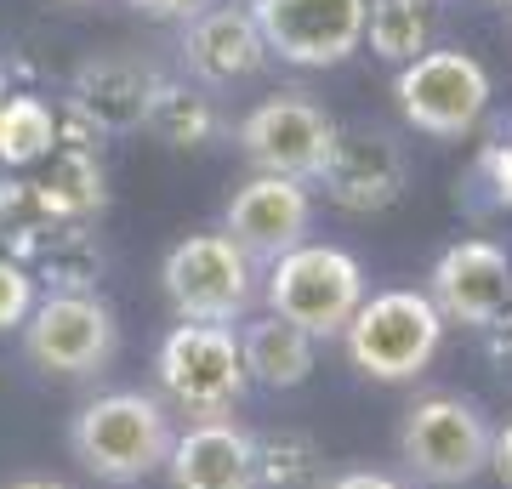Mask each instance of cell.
<instances>
[{
	"mask_svg": "<svg viewBox=\"0 0 512 489\" xmlns=\"http://www.w3.org/2000/svg\"><path fill=\"white\" fill-rule=\"evenodd\" d=\"M171 444L177 427L154 393H103L69 421L74 461L103 484H143L148 472H165Z\"/></svg>",
	"mask_w": 512,
	"mask_h": 489,
	"instance_id": "1",
	"label": "cell"
},
{
	"mask_svg": "<svg viewBox=\"0 0 512 489\" xmlns=\"http://www.w3.org/2000/svg\"><path fill=\"white\" fill-rule=\"evenodd\" d=\"M348 359L370 381H416L444 342V319L427 290H376L342 330Z\"/></svg>",
	"mask_w": 512,
	"mask_h": 489,
	"instance_id": "2",
	"label": "cell"
},
{
	"mask_svg": "<svg viewBox=\"0 0 512 489\" xmlns=\"http://www.w3.org/2000/svg\"><path fill=\"white\" fill-rule=\"evenodd\" d=\"M495 427L473 399L461 393H427L410 404V416L399 427V461L410 467V478L433 489L473 484L478 472L490 467Z\"/></svg>",
	"mask_w": 512,
	"mask_h": 489,
	"instance_id": "3",
	"label": "cell"
},
{
	"mask_svg": "<svg viewBox=\"0 0 512 489\" xmlns=\"http://www.w3.org/2000/svg\"><path fill=\"white\" fill-rule=\"evenodd\" d=\"M365 302V273L336 245H296L268 268V313L302 336H342Z\"/></svg>",
	"mask_w": 512,
	"mask_h": 489,
	"instance_id": "4",
	"label": "cell"
},
{
	"mask_svg": "<svg viewBox=\"0 0 512 489\" xmlns=\"http://www.w3.org/2000/svg\"><path fill=\"white\" fill-rule=\"evenodd\" d=\"M165 296L183 325H234L256 302L251 256L228 234H188L165 251Z\"/></svg>",
	"mask_w": 512,
	"mask_h": 489,
	"instance_id": "5",
	"label": "cell"
},
{
	"mask_svg": "<svg viewBox=\"0 0 512 489\" xmlns=\"http://www.w3.org/2000/svg\"><path fill=\"white\" fill-rule=\"evenodd\" d=\"M160 387L194 421H228L245 399V364L239 336L228 325H177L160 342Z\"/></svg>",
	"mask_w": 512,
	"mask_h": 489,
	"instance_id": "6",
	"label": "cell"
},
{
	"mask_svg": "<svg viewBox=\"0 0 512 489\" xmlns=\"http://www.w3.org/2000/svg\"><path fill=\"white\" fill-rule=\"evenodd\" d=\"M268 57L291 69H336L365 46V0H251Z\"/></svg>",
	"mask_w": 512,
	"mask_h": 489,
	"instance_id": "7",
	"label": "cell"
},
{
	"mask_svg": "<svg viewBox=\"0 0 512 489\" xmlns=\"http://www.w3.org/2000/svg\"><path fill=\"white\" fill-rule=\"evenodd\" d=\"M114 347H120V325L103 296H40L35 313L23 319V353L46 376H103Z\"/></svg>",
	"mask_w": 512,
	"mask_h": 489,
	"instance_id": "8",
	"label": "cell"
},
{
	"mask_svg": "<svg viewBox=\"0 0 512 489\" xmlns=\"http://www.w3.org/2000/svg\"><path fill=\"white\" fill-rule=\"evenodd\" d=\"M399 114L427 137H467L490 109V74L473 52H427L404 63L393 80Z\"/></svg>",
	"mask_w": 512,
	"mask_h": 489,
	"instance_id": "9",
	"label": "cell"
},
{
	"mask_svg": "<svg viewBox=\"0 0 512 489\" xmlns=\"http://www.w3.org/2000/svg\"><path fill=\"white\" fill-rule=\"evenodd\" d=\"M330 143H336V120L302 91H279L239 120V148L256 165V177L313 182Z\"/></svg>",
	"mask_w": 512,
	"mask_h": 489,
	"instance_id": "10",
	"label": "cell"
},
{
	"mask_svg": "<svg viewBox=\"0 0 512 489\" xmlns=\"http://www.w3.org/2000/svg\"><path fill=\"white\" fill-rule=\"evenodd\" d=\"M404 148L376 126H336V143H330L325 165H319V188H325L330 205H342L353 217H376V211H393L404 200Z\"/></svg>",
	"mask_w": 512,
	"mask_h": 489,
	"instance_id": "11",
	"label": "cell"
},
{
	"mask_svg": "<svg viewBox=\"0 0 512 489\" xmlns=\"http://www.w3.org/2000/svg\"><path fill=\"white\" fill-rule=\"evenodd\" d=\"M427 302L439 308L444 325L484 330L512 308V256L495 239H456L433 262Z\"/></svg>",
	"mask_w": 512,
	"mask_h": 489,
	"instance_id": "12",
	"label": "cell"
},
{
	"mask_svg": "<svg viewBox=\"0 0 512 489\" xmlns=\"http://www.w3.org/2000/svg\"><path fill=\"white\" fill-rule=\"evenodd\" d=\"M308 222H313L308 182L251 177L234 200H228V211H222V234L234 239L251 262H268V268H274L285 251L308 245Z\"/></svg>",
	"mask_w": 512,
	"mask_h": 489,
	"instance_id": "13",
	"label": "cell"
},
{
	"mask_svg": "<svg viewBox=\"0 0 512 489\" xmlns=\"http://www.w3.org/2000/svg\"><path fill=\"white\" fill-rule=\"evenodd\" d=\"M154 86H160V74L154 63L143 57H86L69 80V103L86 126L103 137V131H137L148 120V103H154Z\"/></svg>",
	"mask_w": 512,
	"mask_h": 489,
	"instance_id": "14",
	"label": "cell"
},
{
	"mask_svg": "<svg viewBox=\"0 0 512 489\" xmlns=\"http://www.w3.org/2000/svg\"><path fill=\"white\" fill-rule=\"evenodd\" d=\"M183 63L200 86H239V80H256L268 69V46H262L245 6H211V12L188 18Z\"/></svg>",
	"mask_w": 512,
	"mask_h": 489,
	"instance_id": "15",
	"label": "cell"
},
{
	"mask_svg": "<svg viewBox=\"0 0 512 489\" xmlns=\"http://www.w3.org/2000/svg\"><path fill=\"white\" fill-rule=\"evenodd\" d=\"M171 489H256L251 433L234 421H194L165 455Z\"/></svg>",
	"mask_w": 512,
	"mask_h": 489,
	"instance_id": "16",
	"label": "cell"
},
{
	"mask_svg": "<svg viewBox=\"0 0 512 489\" xmlns=\"http://www.w3.org/2000/svg\"><path fill=\"white\" fill-rule=\"evenodd\" d=\"M12 262H18L35 290L46 296H97V273H103V251L92 245L86 222H35L12 239Z\"/></svg>",
	"mask_w": 512,
	"mask_h": 489,
	"instance_id": "17",
	"label": "cell"
},
{
	"mask_svg": "<svg viewBox=\"0 0 512 489\" xmlns=\"http://www.w3.org/2000/svg\"><path fill=\"white\" fill-rule=\"evenodd\" d=\"M239 364H245V381H262V387H302L313 376V336H302L296 325L262 313L239 330Z\"/></svg>",
	"mask_w": 512,
	"mask_h": 489,
	"instance_id": "18",
	"label": "cell"
},
{
	"mask_svg": "<svg viewBox=\"0 0 512 489\" xmlns=\"http://www.w3.org/2000/svg\"><path fill=\"white\" fill-rule=\"evenodd\" d=\"M109 188H103V160L92 148H57L52 171L35 182V205L46 222H86L103 211Z\"/></svg>",
	"mask_w": 512,
	"mask_h": 489,
	"instance_id": "19",
	"label": "cell"
},
{
	"mask_svg": "<svg viewBox=\"0 0 512 489\" xmlns=\"http://www.w3.org/2000/svg\"><path fill=\"white\" fill-rule=\"evenodd\" d=\"M143 126L171 148H205L222 131V120H217V103H211L200 86H188V80H160Z\"/></svg>",
	"mask_w": 512,
	"mask_h": 489,
	"instance_id": "20",
	"label": "cell"
},
{
	"mask_svg": "<svg viewBox=\"0 0 512 489\" xmlns=\"http://www.w3.org/2000/svg\"><path fill=\"white\" fill-rule=\"evenodd\" d=\"M365 40L382 63H416L433 40V6L421 0H365Z\"/></svg>",
	"mask_w": 512,
	"mask_h": 489,
	"instance_id": "21",
	"label": "cell"
},
{
	"mask_svg": "<svg viewBox=\"0 0 512 489\" xmlns=\"http://www.w3.org/2000/svg\"><path fill=\"white\" fill-rule=\"evenodd\" d=\"M52 154H57V109L29 97V91H12L6 109H0V165L29 171Z\"/></svg>",
	"mask_w": 512,
	"mask_h": 489,
	"instance_id": "22",
	"label": "cell"
},
{
	"mask_svg": "<svg viewBox=\"0 0 512 489\" xmlns=\"http://www.w3.org/2000/svg\"><path fill=\"white\" fill-rule=\"evenodd\" d=\"M256 450V489H325V455L308 433H262Z\"/></svg>",
	"mask_w": 512,
	"mask_h": 489,
	"instance_id": "23",
	"label": "cell"
},
{
	"mask_svg": "<svg viewBox=\"0 0 512 489\" xmlns=\"http://www.w3.org/2000/svg\"><path fill=\"white\" fill-rule=\"evenodd\" d=\"M35 302H40L35 279L12 256H0V330H23V319L35 313Z\"/></svg>",
	"mask_w": 512,
	"mask_h": 489,
	"instance_id": "24",
	"label": "cell"
},
{
	"mask_svg": "<svg viewBox=\"0 0 512 489\" xmlns=\"http://www.w3.org/2000/svg\"><path fill=\"white\" fill-rule=\"evenodd\" d=\"M478 177H490L495 188V205H512V137L484 148V160H478Z\"/></svg>",
	"mask_w": 512,
	"mask_h": 489,
	"instance_id": "25",
	"label": "cell"
},
{
	"mask_svg": "<svg viewBox=\"0 0 512 489\" xmlns=\"http://www.w3.org/2000/svg\"><path fill=\"white\" fill-rule=\"evenodd\" d=\"M484 342H490V359L501 364V370H512V308L495 319V325H484Z\"/></svg>",
	"mask_w": 512,
	"mask_h": 489,
	"instance_id": "26",
	"label": "cell"
},
{
	"mask_svg": "<svg viewBox=\"0 0 512 489\" xmlns=\"http://www.w3.org/2000/svg\"><path fill=\"white\" fill-rule=\"evenodd\" d=\"M126 6H137L143 18H194L200 12V0H126Z\"/></svg>",
	"mask_w": 512,
	"mask_h": 489,
	"instance_id": "27",
	"label": "cell"
},
{
	"mask_svg": "<svg viewBox=\"0 0 512 489\" xmlns=\"http://www.w3.org/2000/svg\"><path fill=\"white\" fill-rule=\"evenodd\" d=\"M325 489H404V484L387 478V472H342V478H330Z\"/></svg>",
	"mask_w": 512,
	"mask_h": 489,
	"instance_id": "28",
	"label": "cell"
},
{
	"mask_svg": "<svg viewBox=\"0 0 512 489\" xmlns=\"http://www.w3.org/2000/svg\"><path fill=\"white\" fill-rule=\"evenodd\" d=\"M490 467L501 472L512 484V421H507V433H495V450H490Z\"/></svg>",
	"mask_w": 512,
	"mask_h": 489,
	"instance_id": "29",
	"label": "cell"
},
{
	"mask_svg": "<svg viewBox=\"0 0 512 489\" xmlns=\"http://www.w3.org/2000/svg\"><path fill=\"white\" fill-rule=\"evenodd\" d=\"M6 489H69V484H57V478H18V484H6Z\"/></svg>",
	"mask_w": 512,
	"mask_h": 489,
	"instance_id": "30",
	"label": "cell"
},
{
	"mask_svg": "<svg viewBox=\"0 0 512 489\" xmlns=\"http://www.w3.org/2000/svg\"><path fill=\"white\" fill-rule=\"evenodd\" d=\"M6 97H12V86H6V74H0V109H6Z\"/></svg>",
	"mask_w": 512,
	"mask_h": 489,
	"instance_id": "31",
	"label": "cell"
},
{
	"mask_svg": "<svg viewBox=\"0 0 512 489\" xmlns=\"http://www.w3.org/2000/svg\"><path fill=\"white\" fill-rule=\"evenodd\" d=\"M484 6H501V12H512V0H484Z\"/></svg>",
	"mask_w": 512,
	"mask_h": 489,
	"instance_id": "32",
	"label": "cell"
},
{
	"mask_svg": "<svg viewBox=\"0 0 512 489\" xmlns=\"http://www.w3.org/2000/svg\"><path fill=\"white\" fill-rule=\"evenodd\" d=\"M421 6H433V0H421Z\"/></svg>",
	"mask_w": 512,
	"mask_h": 489,
	"instance_id": "33",
	"label": "cell"
}]
</instances>
